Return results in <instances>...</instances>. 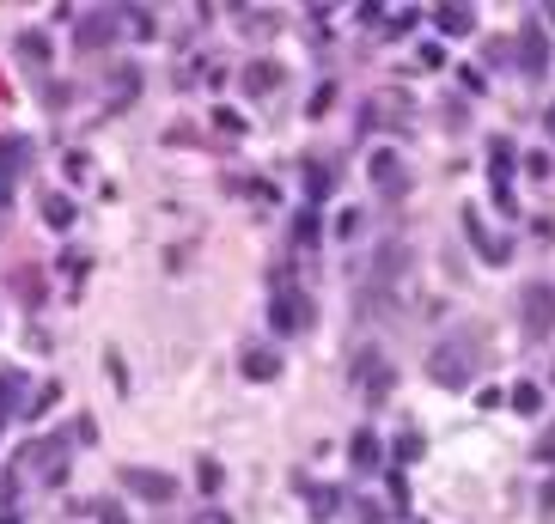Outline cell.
I'll use <instances>...</instances> for the list:
<instances>
[{"instance_id":"6da1fadb","label":"cell","mask_w":555,"mask_h":524,"mask_svg":"<svg viewBox=\"0 0 555 524\" xmlns=\"http://www.w3.org/2000/svg\"><path fill=\"white\" fill-rule=\"evenodd\" d=\"M476 372V336H446L440 348L427 353V378L440 390H464Z\"/></svg>"},{"instance_id":"7a4b0ae2","label":"cell","mask_w":555,"mask_h":524,"mask_svg":"<svg viewBox=\"0 0 555 524\" xmlns=\"http://www.w3.org/2000/svg\"><path fill=\"white\" fill-rule=\"evenodd\" d=\"M312 299H306V293H293V287H281L275 299H269V329H275V336H306V329H312Z\"/></svg>"},{"instance_id":"3957f363","label":"cell","mask_w":555,"mask_h":524,"mask_svg":"<svg viewBox=\"0 0 555 524\" xmlns=\"http://www.w3.org/2000/svg\"><path fill=\"white\" fill-rule=\"evenodd\" d=\"M348 378L360 385V396H366V403H384V396H391V385H397V366H391L384 353H360V360L348 366Z\"/></svg>"},{"instance_id":"277c9868","label":"cell","mask_w":555,"mask_h":524,"mask_svg":"<svg viewBox=\"0 0 555 524\" xmlns=\"http://www.w3.org/2000/svg\"><path fill=\"white\" fill-rule=\"evenodd\" d=\"M488 189H494V208H513V140L494 135L488 146Z\"/></svg>"},{"instance_id":"5b68a950","label":"cell","mask_w":555,"mask_h":524,"mask_svg":"<svg viewBox=\"0 0 555 524\" xmlns=\"http://www.w3.org/2000/svg\"><path fill=\"white\" fill-rule=\"evenodd\" d=\"M519 305H525V336H550V329H555V287L531 280Z\"/></svg>"},{"instance_id":"8992f818","label":"cell","mask_w":555,"mask_h":524,"mask_svg":"<svg viewBox=\"0 0 555 524\" xmlns=\"http://www.w3.org/2000/svg\"><path fill=\"white\" fill-rule=\"evenodd\" d=\"M31 165V140L19 135H0V208L13 202V183H19V171Z\"/></svg>"},{"instance_id":"52a82bcc","label":"cell","mask_w":555,"mask_h":524,"mask_svg":"<svg viewBox=\"0 0 555 524\" xmlns=\"http://www.w3.org/2000/svg\"><path fill=\"white\" fill-rule=\"evenodd\" d=\"M409 92H373L366 98V129H403L409 122Z\"/></svg>"},{"instance_id":"ba28073f","label":"cell","mask_w":555,"mask_h":524,"mask_svg":"<svg viewBox=\"0 0 555 524\" xmlns=\"http://www.w3.org/2000/svg\"><path fill=\"white\" fill-rule=\"evenodd\" d=\"M384 463V445H379V433L373 427H354L348 433V470H360V476H373Z\"/></svg>"},{"instance_id":"9c48e42d","label":"cell","mask_w":555,"mask_h":524,"mask_svg":"<svg viewBox=\"0 0 555 524\" xmlns=\"http://www.w3.org/2000/svg\"><path fill=\"white\" fill-rule=\"evenodd\" d=\"M110 37H116V12H86L80 31H73V49H80V55H98Z\"/></svg>"},{"instance_id":"30bf717a","label":"cell","mask_w":555,"mask_h":524,"mask_svg":"<svg viewBox=\"0 0 555 524\" xmlns=\"http://www.w3.org/2000/svg\"><path fill=\"white\" fill-rule=\"evenodd\" d=\"M122 488L140 494V500H172L177 482L165 476V470H135V463H129V470H122Z\"/></svg>"},{"instance_id":"8fae6325","label":"cell","mask_w":555,"mask_h":524,"mask_svg":"<svg viewBox=\"0 0 555 524\" xmlns=\"http://www.w3.org/2000/svg\"><path fill=\"white\" fill-rule=\"evenodd\" d=\"M366 177H373V189H379V195H403V189H409V171H403V159H397V153H373Z\"/></svg>"},{"instance_id":"7c38bea8","label":"cell","mask_w":555,"mask_h":524,"mask_svg":"<svg viewBox=\"0 0 555 524\" xmlns=\"http://www.w3.org/2000/svg\"><path fill=\"white\" fill-rule=\"evenodd\" d=\"M513 55H519V73H543V68H550V37H543V25H525L519 43H513Z\"/></svg>"},{"instance_id":"4fadbf2b","label":"cell","mask_w":555,"mask_h":524,"mask_svg":"<svg viewBox=\"0 0 555 524\" xmlns=\"http://www.w3.org/2000/svg\"><path fill=\"white\" fill-rule=\"evenodd\" d=\"M464 232H470V245H476V256H483V262H507V256H513V245H507L500 232H488L476 213H464Z\"/></svg>"},{"instance_id":"5bb4252c","label":"cell","mask_w":555,"mask_h":524,"mask_svg":"<svg viewBox=\"0 0 555 524\" xmlns=\"http://www.w3.org/2000/svg\"><path fill=\"white\" fill-rule=\"evenodd\" d=\"M244 378H250V385H275L281 378V353L275 348H244Z\"/></svg>"},{"instance_id":"9a60e30c","label":"cell","mask_w":555,"mask_h":524,"mask_svg":"<svg viewBox=\"0 0 555 524\" xmlns=\"http://www.w3.org/2000/svg\"><path fill=\"white\" fill-rule=\"evenodd\" d=\"M433 25H440V37H470L476 31V12L470 6H433Z\"/></svg>"},{"instance_id":"2e32d148","label":"cell","mask_w":555,"mask_h":524,"mask_svg":"<svg viewBox=\"0 0 555 524\" xmlns=\"http://www.w3.org/2000/svg\"><path fill=\"white\" fill-rule=\"evenodd\" d=\"M244 92H256V98L281 92V62H250L244 68Z\"/></svg>"},{"instance_id":"e0dca14e","label":"cell","mask_w":555,"mask_h":524,"mask_svg":"<svg viewBox=\"0 0 555 524\" xmlns=\"http://www.w3.org/2000/svg\"><path fill=\"white\" fill-rule=\"evenodd\" d=\"M25 372H0V420L6 415H25Z\"/></svg>"},{"instance_id":"ac0fdd59","label":"cell","mask_w":555,"mask_h":524,"mask_svg":"<svg viewBox=\"0 0 555 524\" xmlns=\"http://www.w3.org/2000/svg\"><path fill=\"white\" fill-rule=\"evenodd\" d=\"M43 226H49V232H68V226H73V202H68V195H55V189L43 195Z\"/></svg>"},{"instance_id":"d6986e66","label":"cell","mask_w":555,"mask_h":524,"mask_svg":"<svg viewBox=\"0 0 555 524\" xmlns=\"http://www.w3.org/2000/svg\"><path fill=\"white\" fill-rule=\"evenodd\" d=\"M293 488H299V494H312L317 519H330V512H336V506H342V494H336V488H317V482H306V476H293Z\"/></svg>"},{"instance_id":"ffe728a7","label":"cell","mask_w":555,"mask_h":524,"mask_svg":"<svg viewBox=\"0 0 555 524\" xmlns=\"http://www.w3.org/2000/svg\"><path fill=\"white\" fill-rule=\"evenodd\" d=\"M507 403H513L519 415H537V409H543V385H531V378H525V385L507 390Z\"/></svg>"},{"instance_id":"44dd1931","label":"cell","mask_w":555,"mask_h":524,"mask_svg":"<svg viewBox=\"0 0 555 524\" xmlns=\"http://www.w3.org/2000/svg\"><path fill=\"white\" fill-rule=\"evenodd\" d=\"M330 189H336V171H330V165H306V195H312V202H324Z\"/></svg>"},{"instance_id":"7402d4cb","label":"cell","mask_w":555,"mask_h":524,"mask_svg":"<svg viewBox=\"0 0 555 524\" xmlns=\"http://www.w3.org/2000/svg\"><path fill=\"white\" fill-rule=\"evenodd\" d=\"M317 232H324V226H317V208H299V220H293V245L312 250V245H317Z\"/></svg>"},{"instance_id":"603a6c76","label":"cell","mask_w":555,"mask_h":524,"mask_svg":"<svg viewBox=\"0 0 555 524\" xmlns=\"http://www.w3.org/2000/svg\"><path fill=\"white\" fill-rule=\"evenodd\" d=\"M19 55H25L31 68H43V62H49V37H43V31H25V37H19Z\"/></svg>"},{"instance_id":"cb8c5ba5","label":"cell","mask_w":555,"mask_h":524,"mask_svg":"<svg viewBox=\"0 0 555 524\" xmlns=\"http://www.w3.org/2000/svg\"><path fill=\"white\" fill-rule=\"evenodd\" d=\"M220 482H226V470H220L214 457H202V463H196V488H202V494H220Z\"/></svg>"},{"instance_id":"d4e9b609","label":"cell","mask_w":555,"mask_h":524,"mask_svg":"<svg viewBox=\"0 0 555 524\" xmlns=\"http://www.w3.org/2000/svg\"><path fill=\"white\" fill-rule=\"evenodd\" d=\"M55 403H62V385H43V390L31 396V409H25V420H43L49 409H55Z\"/></svg>"},{"instance_id":"484cf974","label":"cell","mask_w":555,"mask_h":524,"mask_svg":"<svg viewBox=\"0 0 555 524\" xmlns=\"http://www.w3.org/2000/svg\"><path fill=\"white\" fill-rule=\"evenodd\" d=\"M13 287H19V299H25V305H37V299H43V275H37V269H19V275H13Z\"/></svg>"},{"instance_id":"4316f807","label":"cell","mask_w":555,"mask_h":524,"mask_svg":"<svg viewBox=\"0 0 555 524\" xmlns=\"http://www.w3.org/2000/svg\"><path fill=\"white\" fill-rule=\"evenodd\" d=\"M208 122H214V129H220V135H244V129H250V122H244V116H239V110H232V104H220V110H214V116H208Z\"/></svg>"},{"instance_id":"83f0119b","label":"cell","mask_w":555,"mask_h":524,"mask_svg":"<svg viewBox=\"0 0 555 524\" xmlns=\"http://www.w3.org/2000/svg\"><path fill=\"white\" fill-rule=\"evenodd\" d=\"M391 457H397V463H416V457H421V433H397V439H391Z\"/></svg>"},{"instance_id":"f1b7e54d","label":"cell","mask_w":555,"mask_h":524,"mask_svg":"<svg viewBox=\"0 0 555 524\" xmlns=\"http://www.w3.org/2000/svg\"><path fill=\"white\" fill-rule=\"evenodd\" d=\"M122 19H129V31H135V37H153V31H159V19H153L147 6H129Z\"/></svg>"},{"instance_id":"f546056e","label":"cell","mask_w":555,"mask_h":524,"mask_svg":"<svg viewBox=\"0 0 555 524\" xmlns=\"http://www.w3.org/2000/svg\"><path fill=\"white\" fill-rule=\"evenodd\" d=\"M92 512H98V524H135V519H129V512H122V506H116V500H98Z\"/></svg>"},{"instance_id":"4dcf8cb0","label":"cell","mask_w":555,"mask_h":524,"mask_svg":"<svg viewBox=\"0 0 555 524\" xmlns=\"http://www.w3.org/2000/svg\"><path fill=\"white\" fill-rule=\"evenodd\" d=\"M525 177L543 183V177H550V153H525Z\"/></svg>"},{"instance_id":"1f68e13d","label":"cell","mask_w":555,"mask_h":524,"mask_svg":"<svg viewBox=\"0 0 555 524\" xmlns=\"http://www.w3.org/2000/svg\"><path fill=\"white\" fill-rule=\"evenodd\" d=\"M354 232H360V213L342 208V213H336V238H354Z\"/></svg>"},{"instance_id":"d6a6232c","label":"cell","mask_w":555,"mask_h":524,"mask_svg":"<svg viewBox=\"0 0 555 524\" xmlns=\"http://www.w3.org/2000/svg\"><path fill=\"white\" fill-rule=\"evenodd\" d=\"M421 68H446V43H421Z\"/></svg>"},{"instance_id":"836d02e7","label":"cell","mask_w":555,"mask_h":524,"mask_svg":"<svg viewBox=\"0 0 555 524\" xmlns=\"http://www.w3.org/2000/svg\"><path fill=\"white\" fill-rule=\"evenodd\" d=\"M62 165H68V177H73V183H80V177H92V159H86V153H68Z\"/></svg>"},{"instance_id":"e575fe53","label":"cell","mask_w":555,"mask_h":524,"mask_svg":"<svg viewBox=\"0 0 555 524\" xmlns=\"http://www.w3.org/2000/svg\"><path fill=\"white\" fill-rule=\"evenodd\" d=\"M416 19H421V12H416V6H397V12H391V31H397V37H403V31H409V25H416Z\"/></svg>"},{"instance_id":"d590c367","label":"cell","mask_w":555,"mask_h":524,"mask_svg":"<svg viewBox=\"0 0 555 524\" xmlns=\"http://www.w3.org/2000/svg\"><path fill=\"white\" fill-rule=\"evenodd\" d=\"M451 73L464 79V92H483V86H488V79H483V68H451Z\"/></svg>"},{"instance_id":"8d00e7d4","label":"cell","mask_w":555,"mask_h":524,"mask_svg":"<svg viewBox=\"0 0 555 524\" xmlns=\"http://www.w3.org/2000/svg\"><path fill=\"white\" fill-rule=\"evenodd\" d=\"M330 104H336V86H317V92H312V116H324Z\"/></svg>"},{"instance_id":"74e56055","label":"cell","mask_w":555,"mask_h":524,"mask_svg":"<svg viewBox=\"0 0 555 524\" xmlns=\"http://www.w3.org/2000/svg\"><path fill=\"white\" fill-rule=\"evenodd\" d=\"M476 403H483V409H500V403H507V390H500V385H483V390H476Z\"/></svg>"},{"instance_id":"f35d334b","label":"cell","mask_w":555,"mask_h":524,"mask_svg":"<svg viewBox=\"0 0 555 524\" xmlns=\"http://www.w3.org/2000/svg\"><path fill=\"white\" fill-rule=\"evenodd\" d=\"M62 275H68V280L86 275V256H80V250H73V256H62Z\"/></svg>"},{"instance_id":"ab89813d","label":"cell","mask_w":555,"mask_h":524,"mask_svg":"<svg viewBox=\"0 0 555 524\" xmlns=\"http://www.w3.org/2000/svg\"><path fill=\"white\" fill-rule=\"evenodd\" d=\"M537 463H555V427L543 433V439H537Z\"/></svg>"},{"instance_id":"60d3db41","label":"cell","mask_w":555,"mask_h":524,"mask_svg":"<svg viewBox=\"0 0 555 524\" xmlns=\"http://www.w3.org/2000/svg\"><path fill=\"white\" fill-rule=\"evenodd\" d=\"M543 512H555V476L543 482Z\"/></svg>"},{"instance_id":"b9f144b4","label":"cell","mask_w":555,"mask_h":524,"mask_svg":"<svg viewBox=\"0 0 555 524\" xmlns=\"http://www.w3.org/2000/svg\"><path fill=\"white\" fill-rule=\"evenodd\" d=\"M196 524H232L226 512H196Z\"/></svg>"},{"instance_id":"7bdbcfd3","label":"cell","mask_w":555,"mask_h":524,"mask_svg":"<svg viewBox=\"0 0 555 524\" xmlns=\"http://www.w3.org/2000/svg\"><path fill=\"white\" fill-rule=\"evenodd\" d=\"M543 129H550V140H555V104H550V110H543Z\"/></svg>"},{"instance_id":"ee69618b","label":"cell","mask_w":555,"mask_h":524,"mask_svg":"<svg viewBox=\"0 0 555 524\" xmlns=\"http://www.w3.org/2000/svg\"><path fill=\"white\" fill-rule=\"evenodd\" d=\"M0 524H19V519H13V512H6V506H0Z\"/></svg>"},{"instance_id":"f6af8a7d","label":"cell","mask_w":555,"mask_h":524,"mask_svg":"<svg viewBox=\"0 0 555 524\" xmlns=\"http://www.w3.org/2000/svg\"><path fill=\"white\" fill-rule=\"evenodd\" d=\"M0 433H6V420H0Z\"/></svg>"}]
</instances>
